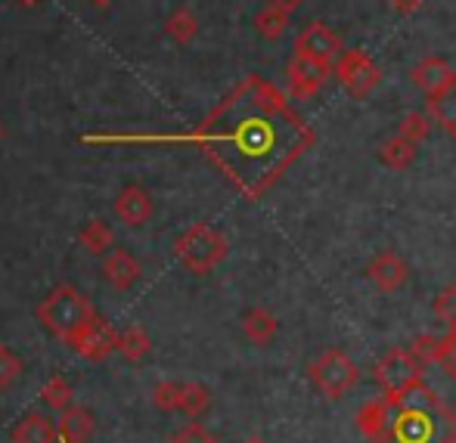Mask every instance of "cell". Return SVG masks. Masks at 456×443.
I'll use <instances>...</instances> for the list:
<instances>
[{"label":"cell","instance_id":"cell-8","mask_svg":"<svg viewBox=\"0 0 456 443\" xmlns=\"http://www.w3.org/2000/svg\"><path fill=\"white\" fill-rule=\"evenodd\" d=\"M115 335H118V332H115L106 319L94 313V317L72 335L69 348L85 359H91V363H102V359H109L115 354Z\"/></svg>","mask_w":456,"mask_h":443},{"label":"cell","instance_id":"cell-33","mask_svg":"<svg viewBox=\"0 0 456 443\" xmlns=\"http://www.w3.org/2000/svg\"><path fill=\"white\" fill-rule=\"evenodd\" d=\"M391 4H395V10L401 12V16H407V12H413L416 6L422 4V0H391Z\"/></svg>","mask_w":456,"mask_h":443},{"label":"cell","instance_id":"cell-13","mask_svg":"<svg viewBox=\"0 0 456 443\" xmlns=\"http://www.w3.org/2000/svg\"><path fill=\"white\" fill-rule=\"evenodd\" d=\"M115 217L127 227H143L152 217V196L140 183H131L115 198Z\"/></svg>","mask_w":456,"mask_h":443},{"label":"cell","instance_id":"cell-28","mask_svg":"<svg viewBox=\"0 0 456 443\" xmlns=\"http://www.w3.org/2000/svg\"><path fill=\"white\" fill-rule=\"evenodd\" d=\"M428 131H432V125H428V118H426V115H419V112H410L407 118L401 121V131H397V137H403V140H410V143H416V146H419L422 140L428 137Z\"/></svg>","mask_w":456,"mask_h":443},{"label":"cell","instance_id":"cell-9","mask_svg":"<svg viewBox=\"0 0 456 443\" xmlns=\"http://www.w3.org/2000/svg\"><path fill=\"white\" fill-rule=\"evenodd\" d=\"M332 75V62H317V60H307V56H295L289 62V93L295 100H311L317 96L323 85L330 81Z\"/></svg>","mask_w":456,"mask_h":443},{"label":"cell","instance_id":"cell-1","mask_svg":"<svg viewBox=\"0 0 456 443\" xmlns=\"http://www.w3.org/2000/svg\"><path fill=\"white\" fill-rule=\"evenodd\" d=\"M85 143H196L242 196L258 198L314 143V133L280 90L252 75L190 133H91Z\"/></svg>","mask_w":456,"mask_h":443},{"label":"cell","instance_id":"cell-19","mask_svg":"<svg viewBox=\"0 0 456 443\" xmlns=\"http://www.w3.org/2000/svg\"><path fill=\"white\" fill-rule=\"evenodd\" d=\"M115 350H118L127 363H140V359L152 350V342H150V335H146V329L127 326V329H121L118 335H115Z\"/></svg>","mask_w":456,"mask_h":443},{"label":"cell","instance_id":"cell-10","mask_svg":"<svg viewBox=\"0 0 456 443\" xmlns=\"http://www.w3.org/2000/svg\"><path fill=\"white\" fill-rule=\"evenodd\" d=\"M338 53H342V41H338L336 31L323 22L307 25L298 35V41H295V56H307V60H317V62H332Z\"/></svg>","mask_w":456,"mask_h":443},{"label":"cell","instance_id":"cell-22","mask_svg":"<svg viewBox=\"0 0 456 443\" xmlns=\"http://www.w3.org/2000/svg\"><path fill=\"white\" fill-rule=\"evenodd\" d=\"M382 162L388 165V168H395V171H407L410 165L416 162V143H410V140H403V137H391V140H385L382 143Z\"/></svg>","mask_w":456,"mask_h":443},{"label":"cell","instance_id":"cell-18","mask_svg":"<svg viewBox=\"0 0 456 443\" xmlns=\"http://www.w3.org/2000/svg\"><path fill=\"white\" fill-rule=\"evenodd\" d=\"M242 332H246L248 342L255 344H271L276 338V332H280V323H276V317L271 310H265V307H252V310L242 317Z\"/></svg>","mask_w":456,"mask_h":443},{"label":"cell","instance_id":"cell-24","mask_svg":"<svg viewBox=\"0 0 456 443\" xmlns=\"http://www.w3.org/2000/svg\"><path fill=\"white\" fill-rule=\"evenodd\" d=\"M211 407V391L205 388V384H199V382H190V384H183V391H181V413H186L190 419H199V415L205 413V409Z\"/></svg>","mask_w":456,"mask_h":443},{"label":"cell","instance_id":"cell-36","mask_svg":"<svg viewBox=\"0 0 456 443\" xmlns=\"http://www.w3.org/2000/svg\"><path fill=\"white\" fill-rule=\"evenodd\" d=\"M56 443H69V440H62V438H56Z\"/></svg>","mask_w":456,"mask_h":443},{"label":"cell","instance_id":"cell-27","mask_svg":"<svg viewBox=\"0 0 456 443\" xmlns=\"http://www.w3.org/2000/svg\"><path fill=\"white\" fill-rule=\"evenodd\" d=\"M181 391H183L181 382H159L156 391H152V403H156L162 413H177V407H181Z\"/></svg>","mask_w":456,"mask_h":443},{"label":"cell","instance_id":"cell-15","mask_svg":"<svg viewBox=\"0 0 456 443\" xmlns=\"http://www.w3.org/2000/svg\"><path fill=\"white\" fill-rule=\"evenodd\" d=\"M428 115L456 137V72L447 85H441L435 93H428Z\"/></svg>","mask_w":456,"mask_h":443},{"label":"cell","instance_id":"cell-37","mask_svg":"<svg viewBox=\"0 0 456 443\" xmlns=\"http://www.w3.org/2000/svg\"><path fill=\"white\" fill-rule=\"evenodd\" d=\"M248 443H265V440H248Z\"/></svg>","mask_w":456,"mask_h":443},{"label":"cell","instance_id":"cell-7","mask_svg":"<svg viewBox=\"0 0 456 443\" xmlns=\"http://www.w3.org/2000/svg\"><path fill=\"white\" fill-rule=\"evenodd\" d=\"M332 72L338 75V81H342V85L348 87V93L357 96V100L370 96L372 90L379 87V81H382L379 66L363 50H342V53H338V66L332 68Z\"/></svg>","mask_w":456,"mask_h":443},{"label":"cell","instance_id":"cell-30","mask_svg":"<svg viewBox=\"0 0 456 443\" xmlns=\"http://www.w3.org/2000/svg\"><path fill=\"white\" fill-rule=\"evenodd\" d=\"M438 344H441V338H435V335H419L413 344H410V354H413L416 359H419L422 366H435L438 363Z\"/></svg>","mask_w":456,"mask_h":443},{"label":"cell","instance_id":"cell-4","mask_svg":"<svg viewBox=\"0 0 456 443\" xmlns=\"http://www.w3.org/2000/svg\"><path fill=\"white\" fill-rule=\"evenodd\" d=\"M227 252H230L227 239L215 227H208V223H192L181 239L175 242L177 261L196 276H208L211 270L227 258Z\"/></svg>","mask_w":456,"mask_h":443},{"label":"cell","instance_id":"cell-12","mask_svg":"<svg viewBox=\"0 0 456 443\" xmlns=\"http://www.w3.org/2000/svg\"><path fill=\"white\" fill-rule=\"evenodd\" d=\"M102 276H106L109 282H112L118 292H127L131 286H137L140 276H143V267H140V261L134 258L127 248H109L106 258H102Z\"/></svg>","mask_w":456,"mask_h":443},{"label":"cell","instance_id":"cell-29","mask_svg":"<svg viewBox=\"0 0 456 443\" xmlns=\"http://www.w3.org/2000/svg\"><path fill=\"white\" fill-rule=\"evenodd\" d=\"M19 375H22V363H19V357L12 354L10 348L0 344V391L12 388V384L19 382Z\"/></svg>","mask_w":456,"mask_h":443},{"label":"cell","instance_id":"cell-16","mask_svg":"<svg viewBox=\"0 0 456 443\" xmlns=\"http://www.w3.org/2000/svg\"><path fill=\"white\" fill-rule=\"evenodd\" d=\"M56 425L41 413H25L12 428V443H56Z\"/></svg>","mask_w":456,"mask_h":443},{"label":"cell","instance_id":"cell-32","mask_svg":"<svg viewBox=\"0 0 456 443\" xmlns=\"http://www.w3.org/2000/svg\"><path fill=\"white\" fill-rule=\"evenodd\" d=\"M171 443H217V438L215 434L208 431V428H202V425H186V428H181V431L171 438Z\"/></svg>","mask_w":456,"mask_h":443},{"label":"cell","instance_id":"cell-35","mask_svg":"<svg viewBox=\"0 0 456 443\" xmlns=\"http://www.w3.org/2000/svg\"><path fill=\"white\" fill-rule=\"evenodd\" d=\"M91 4H96V6H106V4H112V0H91Z\"/></svg>","mask_w":456,"mask_h":443},{"label":"cell","instance_id":"cell-6","mask_svg":"<svg viewBox=\"0 0 456 443\" xmlns=\"http://www.w3.org/2000/svg\"><path fill=\"white\" fill-rule=\"evenodd\" d=\"M422 369H426V366L410 354L407 348H397L376 363V382L382 384L385 394H401V391L413 388L416 382L426 378V372Z\"/></svg>","mask_w":456,"mask_h":443},{"label":"cell","instance_id":"cell-3","mask_svg":"<svg viewBox=\"0 0 456 443\" xmlns=\"http://www.w3.org/2000/svg\"><path fill=\"white\" fill-rule=\"evenodd\" d=\"M94 313L96 310H94L91 298H87L85 292H78L75 286H69V282H62V286H56L53 292L37 304V323H41L50 335H56L60 342L69 344L75 332H78Z\"/></svg>","mask_w":456,"mask_h":443},{"label":"cell","instance_id":"cell-11","mask_svg":"<svg viewBox=\"0 0 456 443\" xmlns=\"http://www.w3.org/2000/svg\"><path fill=\"white\" fill-rule=\"evenodd\" d=\"M366 276H370V282L379 288V292H397V288L407 282L410 267H407V261H403L401 254L382 252V254H376V258L370 261Z\"/></svg>","mask_w":456,"mask_h":443},{"label":"cell","instance_id":"cell-17","mask_svg":"<svg viewBox=\"0 0 456 443\" xmlns=\"http://www.w3.org/2000/svg\"><path fill=\"white\" fill-rule=\"evenodd\" d=\"M451 78H453V68L447 66V60H441V56H428V60H422L419 66L410 72V81L426 90V93H435V90L441 85H447Z\"/></svg>","mask_w":456,"mask_h":443},{"label":"cell","instance_id":"cell-23","mask_svg":"<svg viewBox=\"0 0 456 443\" xmlns=\"http://www.w3.org/2000/svg\"><path fill=\"white\" fill-rule=\"evenodd\" d=\"M41 403L47 409H53V413H62V409H69L75 403V391L72 384L66 382L62 375H53L47 384L41 388Z\"/></svg>","mask_w":456,"mask_h":443},{"label":"cell","instance_id":"cell-26","mask_svg":"<svg viewBox=\"0 0 456 443\" xmlns=\"http://www.w3.org/2000/svg\"><path fill=\"white\" fill-rule=\"evenodd\" d=\"M432 310H435V317L447 326V329L456 332V286L441 288L438 298L432 301Z\"/></svg>","mask_w":456,"mask_h":443},{"label":"cell","instance_id":"cell-5","mask_svg":"<svg viewBox=\"0 0 456 443\" xmlns=\"http://www.w3.org/2000/svg\"><path fill=\"white\" fill-rule=\"evenodd\" d=\"M307 375L330 400H338L357 384V366L342 348H330L326 354H320L317 363H311Z\"/></svg>","mask_w":456,"mask_h":443},{"label":"cell","instance_id":"cell-14","mask_svg":"<svg viewBox=\"0 0 456 443\" xmlns=\"http://www.w3.org/2000/svg\"><path fill=\"white\" fill-rule=\"evenodd\" d=\"M56 431H60V438L69 443H87L96 431V419H94L91 409L75 407L72 403L69 409H62V419H60V425H56Z\"/></svg>","mask_w":456,"mask_h":443},{"label":"cell","instance_id":"cell-25","mask_svg":"<svg viewBox=\"0 0 456 443\" xmlns=\"http://www.w3.org/2000/svg\"><path fill=\"white\" fill-rule=\"evenodd\" d=\"M196 31H199V19H196V12H192L190 6H181V10L171 12V19H168V35L175 37L177 44L192 41V37H196Z\"/></svg>","mask_w":456,"mask_h":443},{"label":"cell","instance_id":"cell-31","mask_svg":"<svg viewBox=\"0 0 456 443\" xmlns=\"http://www.w3.org/2000/svg\"><path fill=\"white\" fill-rule=\"evenodd\" d=\"M438 366L451 378H456V332H451L447 338H441V344H438Z\"/></svg>","mask_w":456,"mask_h":443},{"label":"cell","instance_id":"cell-34","mask_svg":"<svg viewBox=\"0 0 456 443\" xmlns=\"http://www.w3.org/2000/svg\"><path fill=\"white\" fill-rule=\"evenodd\" d=\"M16 4H19V6H37L41 0H16Z\"/></svg>","mask_w":456,"mask_h":443},{"label":"cell","instance_id":"cell-21","mask_svg":"<svg viewBox=\"0 0 456 443\" xmlns=\"http://www.w3.org/2000/svg\"><path fill=\"white\" fill-rule=\"evenodd\" d=\"M286 25H289V6L280 4V0L271 4V6H265V10L258 12V19H255V28H258V35H265L267 41L282 37Z\"/></svg>","mask_w":456,"mask_h":443},{"label":"cell","instance_id":"cell-20","mask_svg":"<svg viewBox=\"0 0 456 443\" xmlns=\"http://www.w3.org/2000/svg\"><path fill=\"white\" fill-rule=\"evenodd\" d=\"M78 242H81V246H85L91 254H106L109 248L115 246V230L109 227L106 221H100V217H94V221H87L85 227H81Z\"/></svg>","mask_w":456,"mask_h":443},{"label":"cell","instance_id":"cell-2","mask_svg":"<svg viewBox=\"0 0 456 443\" xmlns=\"http://www.w3.org/2000/svg\"><path fill=\"white\" fill-rule=\"evenodd\" d=\"M357 428L372 443H456V413L428 388L426 378L401 394L363 403Z\"/></svg>","mask_w":456,"mask_h":443}]
</instances>
